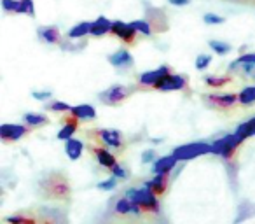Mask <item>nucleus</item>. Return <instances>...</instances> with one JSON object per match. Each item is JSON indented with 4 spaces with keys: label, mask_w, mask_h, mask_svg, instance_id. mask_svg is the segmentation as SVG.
<instances>
[{
    "label": "nucleus",
    "mask_w": 255,
    "mask_h": 224,
    "mask_svg": "<svg viewBox=\"0 0 255 224\" xmlns=\"http://www.w3.org/2000/svg\"><path fill=\"white\" fill-rule=\"evenodd\" d=\"M116 212L117 214H129V212L138 214V212H142V210H140V207L135 205L131 200L124 196V198H121L119 202L116 203Z\"/></svg>",
    "instance_id": "412c9836"
},
{
    "label": "nucleus",
    "mask_w": 255,
    "mask_h": 224,
    "mask_svg": "<svg viewBox=\"0 0 255 224\" xmlns=\"http://www.w3.org/2000/svg\"><path fill=\"white\" fill-rule=\"evenodd\" d=\"M240 103L241 105H254L255 103V86H247L240 93Z\"/></svg>",
    "instance_id": "5701e85b"
},
{
    "label": "nucleus",
    "mask_w": 255,
    "mask_h": 224,
    "mask_svg": "<svg viewBox=\"0 0 255 224\" xmlns=\"http://www.w3.org/2000/svg\"><path fill=\"white\" fill-rule=\"evenodd\" d=\"M77 126H79V123H77V118H68L67 119V125L63 126V128L58 132V139L60 140H70V139H74V133L77 132Z\"/></svg>",
    "instance_id": "6ab92c4d"
},
{
    "label": "nucleus",
    "mask_w": 255,
    "mask_h": 224,
    "mask_svg": "<svg viewBox=\"0 0 255 224\" xmlns=\"http://www.w3.org/2000/svg\"><path fill=\"white\" fill-rule=\"evenodd\" d=\"M154 160H156V153H154V151H147L142 158L143 163H154Z\"/></svg>",
    "instance_id": "e433bc0d"
},
{
    "label": "nucleus",
    "mask_w": 255,
    "mask_h": 224,
    "mask_svg": "<svg viewBox=\"0 0 255 224\" xmlns=\"http://www.w3.org/2000/svg\"><path fill=\"white\" fill-rule=\"evenodd\" d=\"M178 160L173 156V154H168V156H163L159 160H156L152 163V174L154 175H163V174H170L175 167H177Z\"/></svg>",
    "instance_id": "9d476101"
},
{
    "label": "nucleus",
    "mask_w": 255,
    "mask_h": 224,
    "mask_svg": "<svg viewBox=\"0 0 255 224\" xmlns=\"http://www.w3.org/2000/svg\"><path fill=\"white\" fill-rule=\"evenodd\" d=\"M23 5V14L35 16V7H33V0H21Z\"/></svg>",
    "instance_id": "f704fd0d"
},
{
    "label": "nucleus",
    "mask_w": 255,
    "mask_h": 224,
    "mask_svg": "<svg viewBox=\"0 0 255 224\" xmlns=\"http://www.w3.org/2000/svg\"><path fill=\"white\" fill-rule=\"evenodd\" d=\"M110 172H112V175L116 179H128V177H129V172H128L126 168L119 167V165H116V167H114Z\"/></svg>",
    "instance_id": "72a5a7b5"
},
{
    "label": "nucleus",
    "mask_w": 255,
    "mask_h": 224,
    "mask_svg": "<svg viewBox=\"0 0 255 224\" xmlns=\"http://www.w3.org/2000/svg\"><path fill=\"white\" fill-rule=\"evenodd\" d=\"M23 119H25V123L28 126H39V125H47V123H49L44 114H32V112L23 116Z\"/></svg>",
    "instance_id": "393cba45"
},
{
    "label": "nucleus",
    "mask_w": 255,
    "mask_h": 224,
    "mask_svg": "<svg viewBox=\"0 0 255 224\" xmlns=\"http://www.w3.org/2000/svg\"><path fill=\"white\" fill-rule=\"evenodd\" d=\"M156 89H161V91H178V89L185 88V77L182 75H173V74H166L163 79L154 84Z\"/></svg>",
    "instance_id": "39448f33"
},
{
    "label": "nucleus",
    "mask_w": 255,
    "mask_h": 224,
    "mask_svg": "<svg viewBox=\"0 0 255 224\" xmlns=\"http://www.w3.org/2000/svg\"><path fill=\"white\" fill-rule=\"evenodd\" d=\"M109 61L117 68H126L133 65V56L128 49H119L109 58Z\"/></svg>",
    "instance_id": "f8f14e48"
},
{
    "label": "nucleus",
    "mask_w": 255,
    "mask_h": 224,
    "mask_svg": "<svg viewBox=\"0 0 255 224\" xmlns=\"http://www.w3.org/2000/svg\"><path fill=\"white\" fill-rule=\"evenodd\" d=\"M210 47L215 51L217 54H227L231 51V46L227 42H220V40H210Z\"/></svg>",
    "instance_id": "cd10ccee"
},
{
    "label": "nucleus",
    "mask_w": 255,
    "mask_h": 224,
    "mask_svg": "<svg viewBox=\"0 0 255 224\" xmlns=\"http://www.w3.org/2000/svg\"><path fill=\"white\" fill-rule=\"evenodd\" d=\"M203 21L208 23V25H220V23H224L226 19H224L222 16H217V14H212V12H208V14L203 16Z\"/></svg>",
    "instance_id": "473e14b6"
},
{
    "label": "nucleus",
    "mask_w": 255,
    "mask_h": 224,
    "mask_svg": "<svg viewBox=\"0 0 255 224\" xmlns=\"http://www.w3.org/2000/svg\"><path fill=\"white\" fill-rule=\"evenodd\" d=\"M210 63H212V56L210 54H199L196 58V68L198 70H205L206 67H210Z\"/></svg>",
    "instance_id": "c756f323"
},
{
    "label": "nucleus",
    "mask_w": 255,
    "mask_h": 224,
    "mask_svg": "<svg viewBox=\"0 0 255 224\" xmlns=\"http://www.w3.org/2000/svg\"><path fill=\"white\" fill-rule=\"evenodd\" d=\"M93 154H95V156H96V160H98V163L102 165V167L109 168V170H112V168L117 165L116 156H114V154H110L109 151L102 149V147H95V149H93Z\"/></svg>",
    "instance_id": "dca6fc26"
},
{
    "label": "nucleus",
    "mask_w": 255,
    "mask_h": 224,
    "mask_svg": "<svg viewBox=\"0 0 255 224\" xmlns=\"http://www.w3.org/2000/svg\"><path fill=\"white\" fill-rule=\"evenodd\" d=\"M171 68L168 67V65H163V67H159L157 70H149V72H143L142 75H140V84L143 86H152L156 84L159 79H163L166 74H171Z\"/></svg>",
    "instance_id": "9b49d317"
},
{
    "label": "nucleus",
    "mask_w": 255,
    "mask_h": 224,
    "mask_svg": "<svg viewBox=\"0 0 255 224\" xmlns=\"http://www.w3.org/2000/svg\"><path fill=\"white\" fill-rule=\"evenodd\" d=\"M42 191L47 195V198H54V200H67L72 195V188L68 179L65 177L60 172H53L49 174L42 182Z\"/></svg>",
    "instance_id": "f257e3e1"
},
{
    "label": "nucleus",
    "mask_w": 255,
    "mask_h": 224,
    "mask_svg": "<svg viewBox=\"0 0 255 224\" xmlns=\"http://www.w3.org/2000/svg\"><path fill=\"white\" fill-rule=\"evenodd\" d=\"M241 142H243V140H241L236 133H233V135H226L224 139L215 140V142L212 144V147H213V153L219 154V156L233 158L238 149V146H240Z\"/></svg>",
    "instance_id": "7ed1b4c3"
},
{
    "label": "nucleus",
    "mask_w": 255,
    "mask_h": 224,
    "mask_svg": "<svg viewBox=\"0 0 255 224\" xmlns=\"http://www.w3.org/2000/svg\"><path fill=\"white\" fill-rule=\"evenodd\" d=\"M208 100L210 105L215 109H231L236 102H240V95L238 93H226V95H208L205 96Z\"/></svg>",
    "instance_id": "6e6552de"
},
{
    "label": "nucleus",
    "mask_w": 255,
    "mask_h": 224,
    "mask_svg": "<svg viewBox=\"0 0 255 224\" xmlns=\"http://www.w3.org/2000/svg\"><path fill=\"white\" fill-rule=\"evenodd\" d=\"M171 5H189L191 4V0H168Z\"/></svg>",
    "instance_id": "4c0bfd02"
},
{
    "label": "nucleus",
    "mask_w": 255,
    "mask_h": 224,
    "mask_svg": "<svg viewBox=\"0 0 255 224\" xmlns=\"http://www.w3.org/2000/svg\"><path fill=\"white\" fill-rule=\"evenodd\" d=\"M88 33H91V23L89 21H82L79 25H75L74 28L68 30V37L70 39H84Z\"/></svg>",
    "instance_id": "4be33fe9"
},
{
    "label": "nucleus",
    "mask_w": 255,
    "mask_h": 224,
    "mask_svg": "<svg viewBox=\"0 0 255 224\" xmlns=\"http://www.w3.org/2000/svg\"><path fill=\"white\" fill-rule=\"evenodd\" d=\"M168 182H170V179H168V174H163V175H154L152 181H147L145 186L156 196H161V195H164V191L168 189Z\"/></svg>",
    "instance_id": "ddd939ff"
},
{
    "label": "nucleus",
    "mask_w": 255,
    "mask_h": 224,
    "mask_svg": "<svg viewBox=\"0 0 255 224\" xmlns=\"http://www.w3.org/2000/svg\"><path fill=\"white\" fill-rule=\"evenodd\" d=\"M117 186V179L114 177H110V179H107V181H103V182H100L98 184V189H102V191H112L114 188Z\"/></svg>",
    "instance_id": "2f4dec72"
},
{
    "label": "nucleus",
    "mask_w": 255,
    "mask_h": 224,
    "mask_svg": "<svg viewBox=\"0 0 255 224\" xmlns=\"http://www.w3.org/2000/svg\"><path fill=\"white\" fill-rule=\"evenodd\" d=\"M82 151H84V144H82L79 139H70L65 142V153H67V156L70 158L72 161L79 160Z\"/></svg>",
    "instance_id": "a211bd4d"
},
{
    "label": "nucleus",
    "mask_w": 255,
    "mask_h": 224,
    "mask_svg": "<svg viewBox=\"0 0 255 224\" xmlns=\"http://www.w3.org/2000/svg\"><path fill=\"white\" fill-rule=\"evenodd\" d=\"M128 95H129V91H128L124 86L116 84V86H112V88L107 89V91H103L102 93V98H103V102H105V103L116 105V103L124 102V100L128 98Z\"/></svg>",
    "instance_id": "1a4fd4ad"
},
{
    "label": "nucleus",
    "mask_w": 255,
    "mask_h": 224,
    "mask_svg": "<svg viewBox=\"0 0 255 224\" xmlns=\"http://www.w3.org/2000/svg\"><path fill=\"white\" fill-rule=\"evenodd\" d=\"M131 26L136 30V32L143 33V35H150V33H152V26H150V23L145 21V19H140V21H131Z\"/></svg>",
    "instance_id": "bb28decb"
},
{
    "label": "nucleus",
    "mask_w": 255,
    "mask_h": 224,
    "mask_svg": "<svg viewBox=\"0 0 255 224\" xmlns=\"http://www.w3.org/2000/svg\"><path fill=\"white\" fill-rule=\"evenodd\" d=\"M49 110H54V112H72V107L68 105V103H65V102H53L49 107H47Z\"/></svg>",
    "instance_id": "7c9ffc66"
},
{
    "label": "nucleus",
    "mask_w": 255,
    "mask_h": 224,
    "mask_svg": "<svg viewBox=\"0 0 255 224\" xmlns=\"http://www.w3.org/2000/svg\"><path fill=\"white\" fill-rule=\"evenodd\" d=\"M245 63H250V65H255V53H250V54H243L240 56L238 60H234L231 63V68H234L236 65H245Z\"/></svg>",
    "instance_id": "c85d7f7f"
},
{
    "label": "nucleus",
    "mask_w": 255,
    "mask_h": 224,
    "mask_svg": "<svg viewBox=\"0 0 255 224\" xmlns=\"http://www.w3.org/2000/svg\"><path fill=\"white\" fill-rule=\"evenodd\" d=\"M70 114L77 119H82V121H91V119L96 118V110H95V107L88 105V103H82V105L72 107Z\"/></svg>",
    "instance_id": "2eb2a0df"
},
{
    "label": "nucleus",
    "mask_w": 255,
    "mask_h": 224,
    "mask_svg": "<svg viewBox=\"0 0 255 224\" xmlns=\"http://www.w3.org/2000/svg\"><path fill=\"white\" fill-rule=\"evenodd\" d=\"M39 35L42 37L47 44H61V33L56 26H46V28H40Z\"/></svg>",
    "instance_id": "aec40b11"
},
{
    "label": "nucleus",
    "mask_w": 255,
    "mask_h": 224,
    "mask_svg": "<svg viewBox=\"0 0 255 224\" xmlns=\"http://www.w3.org/2000/svg\"><path fill=\"white\" fill-rule=\"evenodd\" d=\"M28 133V126L25 125H2L0 126V139L4 142H16Z\"/></svg>",
    "instance_id": "0eeeda50"
},
{
    "label": "nucleus",
    "mask_w": 255,
    "mask_h": 224,
    "mask_svg": "<svg viewBox=\"0 0 255 224\" xmlns=\"http://www.w3.org/2000/svg\"><path fill=\"white\" fill-rule=\"evenodd\" d=\"M98 135L109 147H114V149L123 147V137L117 130H100Z\"/></svg>",
    "instance_id": "4468645a"
},
{
    "label": "nucleus",
    "mask_w": 255,
    "mask_h": 224,
    "mask_svg": "<svg viewBox=\"0 0 255 224\" xmlns=\"http://www.w3.org/2000/svg\"><path fill=\"white\" fill-rule=\"evenodd\" d=\"M126 198H129L135 205H138L142 212H157V210H159L157 196L154 195L147 186H143V188H140V189H136V188L128 189Z\"/></svg>",
    "instance_id": "f03ea898"
},
{
    "label": "nucleus",
    "mask_w": 255,
    "mask_h": 224,
    "mask_svg": "<svg viewBox=\"0 0 255 224\" xmlns=\"http://www.w3.org/2000/svg\"><path fill=\"white\" fill-rule=\"evenodd\" d=\"M112 35L119 37L123 42L126 44H133L136 37V30L131 26V23H123V21H114L112 23Z\"/></svg>",
    "instance_id": "423d86ee"
},
{
    "label": "nucleus",
    "mask_w": 255,
    "mask_h": 224,
    "mask_svg": "<svg viewBox=\"0 0 255 224\" xmlns=\"http://www.w3.org/2000/svg\"><path fill=\"white\" fill-rule=\"evenodd\" d=\"M2 7L7 12H16V14H23V5L21 0H2Z\"/></svg>",
    "instance_id": "a878e982"
},
{
    "label": "nucleus",
    "mask_w": 255,
    "mask_h": 224,
    "mask_svg": "<svg viewBox=\"0 0 255 224\" xmlns=\"http://www.w3.org/2000/svg\"><path fill=\"white\" fill-rule=\"evenodd\" d=\"M32 96L35 100H46V98H51V96H53V93H51V91H33Z\"/></svg>",
    "instance_id": "c9c22d12"
},
{
    "label": "nucleus",
    "mask_w": 255,
    "mask_h": 224,
    "mask_svg": "<svg viewBox=\"0 0 255 224\" xmlns=\"http://www.w3.org/2000/svg\"><path fill=\"white\" fill-rule=\"evenodd\" d=\"M206 153H213V147L210 146V144L199 142V144H189V146L178 147V149H175L173 156L180 161V160H191V158L201 156V154H206Z\"/></svg>",
    "instance_id": "20e7f679"
},
{
    "label": "nucleus",
    "mask_w": 255,
    "mask_h": 224,
    "mask_svg": "<svg viewBox=\"0 0 255 224\" xmlns=\"http://www.w3.org/2000/svg\"><path fill=\"white\" fill-rule=\"evenodd\" d=\"M231 81L233 79L229 75H226V77H219V75H208V77H205L206 86H212V88H222V86L229 84Z\"/></svg>",
    "instance_id": "b1692460"
},
{
    "label": "nucleus",
    "mask_w": 255,
    "mask_h": 224,
    "mask_svg": "<svg viewBox=\"0 0 255 224\" xmlns=\"http://www.w3.org/2000/svg\"><path fill=\"white\" fill-rule=\"evenodd\" d=\"M112 30V21L105 18V16H100L96 21L91 23V35L93 37H103L105 33H109Z\"/></svg>",
    "instance_id": "f3484780"
}]
</instances>
